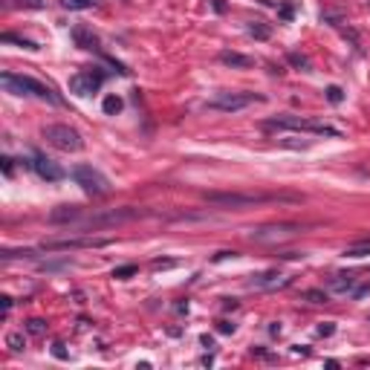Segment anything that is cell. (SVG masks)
Listing matches in <instances>:
<instances>
[{"mask_svg":"<svg viewBox=\"0 0 370 370\" xmlns=\"http://www.w3.org/2000/svg\"><path fill=\"white\" fill-rule=\"evenodd\" d=\"M206 203L220 206V208H246V206H260V203H301L298 194H206Z\"/></svg>","mask_w":370,"mask_h":370,"instance_id":"obj_1","label":"cell"},{"mask_svg":"<svg viewBox=\"0 0 370 370\" xmlns=\"http://www.w3.org/2000/svg\"><path fill=\"white\" fill-rule=\"evenodd\" d=\"M0 84H3V90L12 92V95H35V98H41V101H58L46 84L35 81V78H29V75H18V72H0Z\"/></svg>","mask_w":370,"mask_h":370,"instance_id":"obj_2","label":"cell"},{"mask_svg":"<svg viewBox=\"0 0 370 370\" xmlns=\"http://www.w3.org/2000/svg\"><path fill=\"white\" fill-rule=\"evenodd\" d=\"M41 136H44L52 148L67 151V154H75V151H81V148H84L81 133H78L75 127H69V124H44Z\"/></svg>","mask_w":370,"mask_h":370,"instance_id":"obj_3","label":"cell"},{"mask_svg":"<svg viewBox=\"0 0 370 370\" xmlns=\"http://www.w3.org/2000/svg\"><path fill=\"white\" fill-rule=\"evenodd\" d=\"M266 130H307V133H315V136H339L336 127L321 122H309V119H301V116H278V119H266L263 122Z\"/></svg>","mask_w":370,"mask_h":370,"instance_id":"obj_4","label":"cell"},{"mask_svg":"<svg viewBox=\"0 0 370 370\" xmlns=\"http://www.w3.org/2000/svg\"><path fill=\"white\" fill-rule=\"evenodd\" d=\"M72 180L81 185L90 197H104V194H110V180H107L98 168H92V165H75V168H72Z\"/></svg>","mask_w":370,"mask_h":370,"instance_id":"obj_5","label":"cell"},{"mask_svg":"<svg viewBox=\"0 0 370 370\" xmlns=\"http://www.w3.org/2000/svg\"><path fill=\"white\" fill-rule=\"evenodd\" d=\"M254 101H263V95H257V92H217L214 98L206 101V107L220 110V113H237L249 104H254Z\"/></svg>","mask_w":370,"mask_h":370,"instance_id":"obj_6","label":"cell"},{"mask_svg":"<svg viewBox=\"0 0 370 370\" xmlns=\"http://www.w3.org/2000/svg\"><path fill=\"white\" fill-rule=\"evenodd\" d=\"M101 84H104V72L101 69H81V72H75L72 78H69V92H75V95H92V92L101 90Z\"/></svg>","mask_w":370,"mask_h":370,"instance_id":"obj_7","label":"cell"},{"mask_svg":"<svg viewBox=\"0 0 370 370\" xmlns=\"http://www.w3.org/2000/svg\"><path fill=\"white\" fill-rule=\"evenodd\" d=\"M145 211H139V208H113V211H104V214H95L90 220H84L81 226L84 229H101V226H116V223H124V220H136Z\"/></svg>","mask_w":370,"mask_h":370,"instance_id":"obj_8","label":"cell"},{"mask_svg":"<svg viewBox=\"0 0 370 370\" xmlns=\"http://www.w3.org/2000/svg\"><path fill=\"white\" fill-rule=\"evenodd\" d=\"M32 168H35V174L41 177V180H46V183H61L64 177V168L55 162V159H49V156L44 154H35L32 156Z\"/></svg>","mask_w":370,"mask_h":370,"instance_id":"obj_9","label":"cell"},{"mask_svg":"<svg viewBox=\"0 0 370 370\" xmlns=\"http://www.w3.org/2000/svg\"><path fill=\"white\" fill-rule=\"evenodd\" d=\"M110 240H104V237H92V240H49V243H44L41 252H69V249H101L107 246Z\"/></svg>","mask_w":370,"mask_h":370,"instance_id":"obj_10","label":"cell"},{"mask_svg":"<svg viewBox=\"0 0 370 370\" xmlns=\"http://www.w3.org/2000/svg\"><path fill=\"white\" fill-rule=\"evenodd\" d=\"M301 231L298 223H278V226H263V229H254L252 237L254 240H269V237H283V234H295Z\"/></svg>","mask_w":370,"mask_h":370,"instance_id":"obj_11","label":"cell"},{"mask_svg":"<svg viewBox=\"0 0 370 370\" xmlns=\"http://www.w3.org/2000/svg\"><path fill=\"white\" fill-rule=\"evenodd\" d=\"M72 41L78 49H92V52L98 49V38L90 26H72Z\"/></svg>","mask_w":370,"mask_h":370,"instance_id":"obj_12","label":"cell"},{"mask_svg":"<svg viewBox=\"0 0 370 370\" xmlns=\"http://www.w3.org/2000/svg\"><path fill=\"white\" fill-rule=\"evenodd\" d=\"M81 217V208L78 206H58L49 211V223H72Z\"/></svg>","mask_w":370,"mask_h":370,"instance_id":"obj_13","label":"cell"},{"mask_svg":"<svg viewBox=\"0 0 370 370\" xmlns=\"http://www.w3.org/2000/svg\"><path fill=\"white\" fill-rule=\"evenodd\" d=\"M220 61L226 64V67H234V69H249V67H252V58H249V55H240V52H229V49H226V52H220Z\"/></svg>","mask_w":370,"mask_h":370,"instance_id":"obj_14","label":"cell"},{"mask_svg":"<svg viewBox=\"0 0 370 370\" xmlns=\"http://www.w3.org/2000/svg\"><path fill=\"white\" fill-rule=\"evenodd\" d=\"M246 32L252 35V38H257V41H269V38H272V26L263 23V21H249Z\"/></svg>","mask_w":370,"mask_h":370,"instance_id":"obj_15","label":"cell"},{"mask_svg":"<svg viewBox=\"0 0 370 370\" xmlns=\"http://www.w3.org/2000/svg\"><path fill=\"white\" fill-rule=\"evenodd\" d=\"M356 280H359V275H356V272H347V275H336L330 286H333L336 292H350V289L356 286Z\"/></svg>","mask_w":370,"mask_h":370,"instance_id":"obj_16","label":"cell"},{"mask_svg":"<svg viewBox=\"0 0 370 370\" xmlns=\"http://www.w3.org/2000/svg\"><path fill=\"white\" fill-rule=\"evenodd\" d=\"M122 107H124V101H122V95H104V101H101V110H104V116H116V113H122Z\"/></svg>","mask_w":370,"mask_h":370,"instance_id":"obj_17","label":"cell"},{"mask_svg":"<svg viewBox=\"0 0 370 370\" xmlns=\"http://www.w3.org/2000/svg\"><path fill=\"white\" fill-rule=\"evenodd\" d=\"M3 44H18V46H23V49H41L35 41H29V38H21V35H12V32H3V38H0Z\"/></svg>","mask_w":370,"mask_h":370,"instance_id":"obj_18","label":"cell"},{"mask_svg":"<svg viewBox=\"0 0 370 370\" xmlns=\"http://www.w3.org/2000/svg\"><path fill=\"white\" fill-rule=\"evenodd\" d=\"M368 254H370V240H359V243L344 249V257H368Z\"/></svg>","mask_w":370,"mask_h":370,"instance_id":"obj_19","label":"cell"},{"mask_svg":"<svg viewBox=\"0 0 370 370\" xmlns=\"http://www.w3.org/2000/svg\"><path fill=\"white\" fill-rule=\"evenodd\" d=\"M6 344H9V350L21 353V350L26 347V339H23V333H9V336H6Z\"/></svg>","mask_w":370,"mask_h":370,"instance_id":"obj_20","label":"cell"},{"mask_svg":"<svg viewBox=\"0 0 370 370\" xmlns=\"http://www.w3.org/2000/svg\"><path fill=\"white\" fill-rule=\"evenodd\" d=\"M136 272H139V266L127 263V266H116V269H113V278H116V280H127V278H133Z\"/></svg>","mask_w":370,"mask_h":370,"instance_id":"obj_21","label":"cell"},{"mask_svg":"<svg viewBox=\"0 0 370 370\" xmlns=\"http://www.w3.org/2000/svg\"><path fill=\"white\" fill-rule=\"evenodd\" d=\"M324 95H327L330 104H341V101H344V90H341L339 84H330V87L324 90Z\"/></svg>","mask_w":370,"mask_h":370,"instance_id":"obj_22","label":"cell"},{"mask_svg":"<svg viewBox=\"0 0 370 370\" xmlns=\"http://www.w3.org/2000/svg\"><path fill=\"white\" fill-rule=\"evenodd\" d=\"M275 278H280V275H278V272H263V275H257L252 280V286H275L278 283Z\"/></svg>","mask_w":370,"mask_h":370,"instance_id":"obj_23","label":"cell"},{"mask_svg":"<svg viewBox=\"0 0 370 370\" xmlns=\"http://www.w3.org/2000/svg\"><path fill=\"white\" fill-rule=\"evenodd\" d=\"M26 330H29L32 336H44L46 333V321L44 318H29L26 321Z\"/></svg>","mask_w":370,"mask_h":370,"instance_id":"obj_24","label":"cell"},{"mask_svg":"<svg viewBox=\"0 0 370 370\" xmlns=\"http://www.w3.org/2000/svg\"><path fill=\"white\" fill-rule=\"evenodd\" d=\"M9 6H23V9H44L46 0H6Z\"/></svg>","mask_w":370,"mask_h":370,"instance_id":"obj_25","label":"cell"},{"mask_svg":"<svg viewBox=\"0 0 370 370\" xmlns=\"http://www.w3.org/2000/svg\"><path fill=\"white\" fill-rule=\"evenodd\" d=\"M304 298L312 301V304H327V301H330V298H327V292H321V289H307V292H304Z\"/></svg>","mask_w":370,"mask_h":370,"instance_id":"obj_26","label":"cell"},{"mask_svg":"<svg viewBox=\"0 0 370 370\" xmlns=\"http://www.w3.org/2000/svg\"><path fill=\"white\" fill-rule=\"evenodd\" d=\"M95 3L98 0H61V6H67V9H90Z\"/></svg>","mask_w":370,"mask_h":370,"instance_id":"obj_27","label":"cell"},{"mask_svg":"<svg viewBox=\"0 0 370 370\" xmlns=\"http://www.w3.org/2000/svg\"><path fill=\"white\" fill-rule=\"evenodd\" d=\"M0 168H3L6 177H12V174H15V159H12V156H3V159H0Z\"/></svg>","mask_w":370,"mask_h":370,"instance_id":"obj_28","label":"cell"},{"mask_svg":"<svg viewBox=\"0 0 370 370\" xmlns=\"http://www.w3.org/2000/svg\"><path fill=\"white\" fill-rule=\"evenodd\" d=\"M333 333H336V324H333V321L318 324V336H324V339H327V336H333Z\"/></svg>","mask_w":370,"mask_h":370,"instance_id":"obj_29","label":"cell"},{"mask_svg":"<svg viewBox=\"0 0 370 370\" xmlns=\"http://www.w3.org/2000/svg\"><path fill=\"white\" fill-rule=\"evenodd\" d=\"M289 61L295 64V67H304V69H307V67H309V61H307V58H304V55H298V52H292V55H289Z\"/></svg>","mask_w":370,"mask_h":370,"instance_id":"obj_30","label":"cell"},{"mask_svg":"<svg viewBox=\"0 0 370 370\" xmlns=\"http://www.w3.org/2000/svg\"><path fill=\"white\" fill-rule=\"evenodd\" d=\"M12 304H15V301H12V295H0V309H3V315L12 309Z\"/></svg>","mask_w":370,"mask_h":370,"instance_id":"obj_31","label":"cell"},{"mask_svg":"<svg viewBox=\"0 0 370 370\" xmlns=\"http://www.w3.org/2000/svg\"><path fill=\"white\" fill-rule=\"evenodd\" d=\"M52 356H55V359H67V350H64L61 341H55V344H52Z\"/></svg>","mask_w":370,"mask_h":370,"instance_id":"obj_32","label":"cell"},{"mask_svg":"<svg viewBox=\"0 0 370 370\" xmlns=\"http://www.w3.org/2000/svg\"><path fill=\"white\" fill-rule=\"evenodd\" d=\"M217 330H220V333H234V324H229V321H217Z\"/></svg>","mask_w":370,"mask_h":370,"instance_id":"obj_33","label":"cell"},{"mask_svg":"<svg viewBox=\"0 0 370 370\" xmlns=\"http://www.w3.org/2000/svg\"><path fill=\"white\" fill-rule=\"evenodd\" d=\"M280 18L283 21H292V6H280Z\"/></svg>","mask_w":370,"mask_h":370,"instance_id":"obj_34","label":"cell"},{"mask_svg":"<svg viewBox=\"0 0 370 370\" xmlns=\"http://www.w3.org/2000/svg\"><path fill=\"white\" fill-rule=\"evenodd\" d=\"M168 266H174V260H154V269H168Z\"/></svg>","mask_w":370,"mask_h":370,"instance_id":"obj_35","label":"cell"},{"mask_svg":"<svg viewBox=\"0 0 370 370\" xmlns=\"http://www.w3.org/2000/svg\"><path fill=\"white\" fill-rule=\"evenodd\" d=\"M200 344H203V347H214V339H211V336H200Z\"/></svg>","mask_w":370,"mask_h":370,"instance_id":"obj_36","label":"cell"},{"mask_svg":"<svg viewBox=\"0 0 370 370\" xmlns=\"http://www.w3.org/2000/svg\"><path fill=\"white\" fill-rule=\"evenodd\" d=\"M211 3H214L217 12H226V3H223V0H211Z\"/></svg>","mask_w":370,"mask_h":370,"instance_id":"obj_37","label":"cell"},{"mask_svg":"<svg viewBox=\"0 0 370 370\" xmlns=\"http://www.w3.org/2000/svg\"><path fill=\"white\" fill-rule=\"evenodd\" d=\"M269 333L272 336H280V324H269Z\"/></svg>","mask_w":370,"mask_h":370,"instance_id":"obj_38","label":"cell"}]
</instances>
